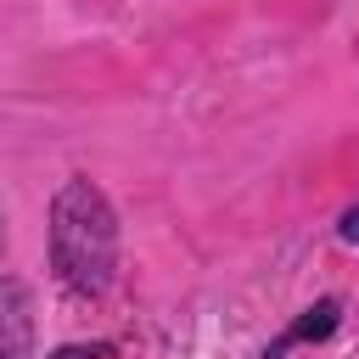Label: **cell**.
I'll list each match as a JSON object with an SVG mask.
<instances>
[{
  "mask_svg": "<svg viewBox=\"0 0 359 359\" xmlns=\"http://www.w3.org/2000/svg\"><path fill=\"white\" fill-rule=\"evenodd\" d=\"M118 264V219L112 202L90 180H67L50 202V269L73 292H107Z\"/></svg>",
  "mask_w": 359,
  "mask_h": 359,
  "instance_id": "cell-1",
  "label": "cell"
},
{
  "mask_svg": "<svg viewBox=\"0 0 359 359\" xmlns=\"http://www.w3.org/2000/svg\"><path fill=\"white\" fill-rule=\"evenodd\" d=\"M0 359H34V309L17 275H0Z\"/></svg>",
  "mask_w": 359,
  "mask_h": 359,
  "instance_id": "cell-2",
  "label": "cell"
},
{
  "mask_svg": "<svg viewBox=\"0 0 359 359\" xmlns=\"http://www.w3.org/2000/svg\"><path fill=\"white\" fill-rule=\"evenodd\" d=\"M337 320H342V303L337 297H320L314 309H303V320L286 331V337H275L269 348H264V359H280L286 348H297V342H320V337H331L337 331Z\"/></svg>",
  "mask_w": 359,
  "mask_h": 359,
  "instance_id": "cell-3",
  "label": "cell"
},
{
  "mask_svg": "<svg viewBox=\"0 0 359 359\" xmlns=\"http://www.w3.org/2000/svg\"><path fill=\"white\" fill-rule=\"evenodd\" d=\"M95 353H101V348H56L50 359H95Z\"/></svg>",
  "mask_w": 359,
  "mask_h": 359,
  "instance_id": "cell-4",
  "label": "cell"
},
{
  "mask_svg": "<svg viewBox=\"0 0 359 359\" xmlns=\"http://www.w3.org/2000/svg\"><path fill=\"white\" fill-rule=\"evenodd\" d=\"M342 241H353V247H359V208L342 219Z\"/></svg>",
  "mask_w": 359,
  "mask_h": 359,
  "instance_id": "cell-5",
  "label": "cell"
}]
</instances>
